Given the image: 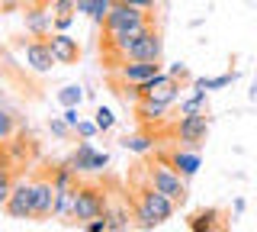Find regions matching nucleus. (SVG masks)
<instances>
[{"label":"nucleus","mask_w":257,"mask_h":232,"mask_svg":"<svg viewBox=\"0 0 257 232\" xmlns=\"http://www.w3.org/2000/svg\"><path fill=\"white\" fill-rule=\"evenodd\" d=\"M161 162H167V165H174L177 171L183 174V178H193V174L199 171V165H203V158H199V151L196 148H190V145H180V148H174L171 155H161Z\"/></svg>","instance_id":"4468645a"},{"label":"nucleus","mask_w":257,"mask_h":232,"mask_svg":"<svg viewBox=\"0 0 257 232\" xmlns=\"http://www.w3.org/2000/svg\"><path fill=\"white\" fill-rule=\"evenodd\" d=\"M132 213H135V226L139 229H158L164 226L167 219L177 213V203L167 194L161 190L145 178V168L139 165V171L132 174Z\"/></svg>","instance_id":"f257e3e1"},{"label":"nucleus","mask_w":257,"mask_h":232,"mask_svg":"<svg viewBox=\"0 0 257 232\" xmlns=\"http://www.w3.org/2000/svg\"><path fill=\"white\" fill-rule=\"evenodd\" d=\"M48 129H52V135H58V139H68V135H74V129H71L68 126V119H52V123H48Z\"/></svg>","instance_id":"c85d7f7f"},{"label":"nucleus","mask_w":257,"mask_h":232,"mask_svg":"<svg viewBox=\"0 0 257 232\" xmlns=\"http://www.w3.org/2000/svg\"><path fill=\"white\" fill-rule=\"evenodd\" d=\"M68 162L77 174H84V171H103V168L109 165V155L106 151H96L90 139H80V145L74 148V155H71Z\"/></svg>","instance_id":"9d476101"},{"label":"nucleus","mask_w":257,"mask_h":232,"mask_svg":"<svg viewBox=\"0 0 257 232\" xmlns=\"http://www.w3.org/2000/svg\"><path fill=\"white\" fill-rule=\"evenodd\" d=\"M13 184H16V181H13V171H0V206H7Z\"/></svg>","instance_id":"bb28decb"},{"label":"nucleus","mask_w":257,"mask_h":232,"mask_svg":"<svg viewBox=\"0 0 257 232\" xmlns=\"http://www.w3.org/2000/svg\"><path fill=\"white\" fill-rule=\"evenodd\" d=\"M122 148L135 151V155H148V151L155 148V135H151V132H132V135L122 139Z\"/></svg>","instance_id":"6ab92c4d"},{"label":"nucleus","mask_w":257,"mask_h":232,"mask_svg":"<svg viewBox=\"0 0 257 232\" xmlns=\"http://www.w3.org/2000/svg\"><path fill=\"white\" fill-rule=\"evenodd\" d=\"M93 123L100 126V132H109L112 126H116V116H112V110H109V107H96V113H93Z\"/></svg>","instance_id":"393cba45"},{"label":"nucleus","mask_w":257,"mask_h":232,"mask_svg":"<svg viewBox=\"0 0 257 232\" xmlns=\"http://www.w3.org/2000/svg\"><path fill=\"white\" fill-rule=\"evenodd\" d=\"M106 210H109V197L100 184H77V203H74V222L77 226L96 219V216H106Z\"/></svg>","instance_id":"20e7f679"},{"label":"nucleus","mask_w":257,"mask_h":232,"mask_svg":"<svg viewBox=\"0 0 257 232\" xmlns=\"http://www.w3.org/2000/svg\"><path fill=\"white\" fill-rule=\"evenodd\" d=\"M74 203H77V187H64V190H58L55 219H61V222H74Z\"/></svg>","instance_id":"f3484780"},{"label":"nucleus","mask_w":257,"mask_h":232,"mask_svg":"<svg viewBox=\"0 0 257 232\" xmlns=\"http://www.w3.org/2000/svg\"><path fill=\"white\" fill-rule=\"evenodd\" d=\"M155 74H161V61H122L112 78L128 81V84H145L148 78H155Z\"/></svg>","instance_id":"ddd939ff"},{"label":"nucleus","mask_w":257,"mask_h":232,"mask_svg":"<svg viewBox=\"0 0 257 232\" xmlns=\"http://www.w3.org/2000/svg\"><path fill=\"white\" fill-rule=\"evenodd\" d=\"M209 135V119L206 113H190V116H180L177 123V142L180 145H190V148H199Z\"/></svg>","instance_id":"6e6552de"},{"label":"nucleus","mask_w":257,"mask_h":232,"mask_svg":"<svg viewBox=\"0 0 257 232\" xmlns=\"http://www.w3.org/2000/svg\"><path fill=\"white\" fill-rule=\"evenodd\" d=\"M32 219L36 222H45V219H55V203H58V187L52 184V174H39L32 181Z\"/></svg>","instance_id":"423d86ee"},{"label":"nucleus","mask_w":257,"mask_h":232,"mask_svg":"<svg viewBox=\"0 0 257 232\" xmlns=\"http://www.w3.org/2000/svg\"><path fill=\"white\" fill-rule=\"evenodd\" d=\"M116 4H128V7H139V10L151 13V10H155V4H158V0H116Z\"/></svg>","instance_id":"7c9ffc66"},{"label":"nucleus","mask_w":257,"mask_h":232,"mask_svg":"<svg viewBox=\"0 0 257 232\" xmlns=\"http://www.w3.org/2000/svg\"><path fill=\"white\" fill-rule=\"evenodd\" d=\"M238 71H228V74H219V78H196L193 81V87H199V91H222V87L235 84Z\"/></svg>","instance_id":"412c9836"},{"label":"nucleus","mask_w":257,"mask_h":232,"mask_svg":"<svg viewBox=\"0 0 257 232\" xmlns=\"http://www.w3.org/2000/svg\"><path fill=\"white\" fill-rule=\"evenodd\" d=\"M64 119H68V126L74 129V126L80 123V113H77V107H64Z\"/></svg>","instance_id":"473e14b6"},{"label":"nucleus","mask_w":257,"mask_h":232,"mask_svg":"<svg viewBox=\"0 0 257 232\" xmlns=\"http://www.w3.org/2000/svg\"><path fill=\"white\" fill-rule=\"evenodd\" d=\"M151 13H145L139 10V7H128V4H112V10H109V17L103 20V39L100 42H112V39H119V36H125V33H135V29H145V26H151Z\"/></svg>","instance_id":"f03ea898"},{"label":"nucleus","mask_w":257,"mask_h":232,"mask_svg":"<svg viewBox=\"0 0 257 232\" xmlns=\"http://www.w3.org/2000/svg\"><path fill=\"white\" fill-rule=\"evenodd\" d=\"M52 17H77V0H52Z\"/></svg>","instance_id":"b1692460"},{"label":"nucleus","mask_w":257,"mask_h":232,"mask_svg":"<svg viewBox=\"0 0 257 232\" xmlns=\"http://www.w3.org/2000/svg\"><path fill=\"white\" fill-rule=\"evenodd\" d=\"M171 78H177V81H190V71H187V65H180V61H177V65L171 68Z\"/></svg>","instance_id":"2f4dec72"},{"label":"nucleus","mask_w":257,"mask_h":232,"mask_svg":"<svg viewBox=\"0 0 257 232\" xmlns=\"http://www.w3.org/2000/svg\"><path fill=\"white\" fill-rule=\"evenodd\" d=\"M23 26L29 36L36 39H48L55 33V17H52V0H26L23 10Z\"/></svg>","instance_id":"39448f33"},{"label":"nucleus","mask_w":257,"mask_h":232,"mask_svg":"<svg viewBox=\"0 0 257 232\" xmlns=\"http://www.w3.org/2000/svg\"><path fill=\"white\" fill-rule=\"evenodd\" d=\"M167 110H171V107H164V103H158V100H139V103H135V116H139V123H161V119L167 116Z\"/></svg>","instance_id":"a211bd4d"},{"label":"nucleus","mask_w":257,"mask_h":232,"mask_svg":"<svg viewBox=\"0 0 257 232\" xmlns=\"http://www.w3.org/2000/svg\"><path fill=\"white\" fill-rule=\"evenodd\" d=\"M80 100H84V87H77V84H64L58 91L61 107H80Z\"/></svg>","instance_id":"4be33fe9"},{"label":"nucleus","mask_w":257,"mask_h":232,"mask_svg":"<svg viewBox=\"0 0 257 232\" xmlns=\"http://www.w3.org/2000/svg\"><path fill=\"white\" fill-rule=\"evenodd\" d=\"M48 49H52L58 65H77L80 61V42L68 33H52L48 36Z\"/></svg>","instance_id":"f8f14e48"},{"label":"nucleus","mask_w":257,"mask_h":232,"mask_svg":"<svg viewBox=\"0 0 257 232\" xmlns=\"http://www.w3.org/2000/svg\"><path fill=\"white\" fill-rule=\"evenodd\" d=\"M142 168H145V178L155 184L161 194H167L177 206L187 203V197H190V194H187V178H183V174L177 171L174 165H167V162H155V165H142Z\"/></svg>","instance_id":"7ed1b4c3"},{"label":"nucleus","mask_w":257,"mask_h":232,"mask_svg":"<svg viewBox=\"0 0 257 232\" xmlns=\"http://www.w3.org/2000/svg\"><path fill=\"white\" fill-rule=\"evenodd\" d=\"M206 91H199L196 87V94H193L190 100H183L180 103V116H190V113H206Z\"/></svg>","instance_id":"5701e85b"},{"label":"nucleus","mask_w":257,"mask_h":232,"mask_svg":"<svg viewBox=\"0 0 257 232\" xmlns=\"http://www.w3.org/2000/svg\"><path fill=\"white\" fill-rule=\"evenodd\" d=\"M135 213H132V197H125L122 203H109L106 210V222H109V232H125L135 226Z\"/></svg>","instance_id":"2eb2a0df"},{"label":"nucleus","mask_w":257,"mask_h":232,"mask_svg":"<svg viewBox=\"0 0 257 232\" xmlns=\"http://www.w3.org/2000/svg\"><path fill=\"white\" fill-rule=\"evenodd\" d=\"M96 132H100V126L90 123V119H80V123L74 126V135H80V139H93Z\"/></svg>","instance_id":"c756f323"},{"label":"nucleus","mask_w":257,"mask_h":232,"mask_svg":"<svg viewBox=\"0 0 257 232\" xmlns=\"http://www.w3.org/2000/svg\"><path fill=\"white\" fill-rule=\"evenodd\" d=\"M219 219H222V213L215 210V206H209V210H196V213H193L187 226L193 232H215V229H222Z\"/></svg>","instance_id":"dca6fc26"},{"label":"nucleus","mask_w":257,"mask_h":232,"mask_svg":"<svg viewBox=\"0 0 257 232\" xmlns=\"http://www.w3.org/2000/svg\"><path fill=\"white\" fill-rule=\"evenodd\" d=\"M0 171H13V162H10V155H7L4 148H0Z\"/></svg>","instance_id":"c9c22d12"},{"label":"nucleus","mask_w":257,"mask_h":232,"mask_svg":"<svg viewBox=\"0 0 257 232\" xmlns=\"http://www.w3.org/2000/svg\"><path fill=\"white\" fill-rule=\"evenodd\" d=\"M32 197H36V190H32V181H16L13 190H10V200H7V216L10 219H32Z\"/></svg>","instance_id":"9b49d317"},{"label":"nucleus","mask_w":257,"mask_h":232,"mask_svg":"<svg viewBox=\"0 0 257 232\" xmlns=\"http://www.w3.org/2000/svg\"><path fill=\"white\" fill-rule=\"evenodd\" d=\"M26 4V0H0V10H7V13H13V10H20V7Z\"/></svg>","instance_id":"72a5a7b5"},{"label":"nucleus","mask_w":257,"mask_h":232,"mask_svg":"<svg viewBox=\"0 0 257 232\" xmlns=\"http://www.w3.org/2000/svg\"><path fill=\"white\" fill-rule=\"evenodd\" d=\"M13 129H16V119H13L10 113H7V110H0V142H4V139H10Z\"/></svg>","instance_id":"cd10ccee"},{"label":"nucleus","mask_w":257,"mask_h":232,"mask_svg":"<svg viewBox=\"0 0 257 232\" xmlns=\"http://www.w3.org/2000/svg\"><path fill=\"white\" fill-rule=\"evenodd\" d=\"M77 13L90 17V13H93V0H77Z\"/></svg>","instance_id":"f704fd0d"},{"label":"nucleus","mask_w":257,"mask_h":232,"mask_svg":"<svg viewBox=\"0 0 257 232\" xmlns=\"http://www.w3.org/2000/svg\"><path fill=\"white\" fill-rule=\"evenodd\" d=\"M23 58H26V68L36 71V74H48V71L58 65L52 49H48V39H36V36L23 45Z\"/></svg>","instance_id":"1a4fd4ad"},{"label":"nucleus","mask_w":257,"mask_h":232,"mask_svg":"<svg viewBox=\"0 0 257 232\" xmlns=\"http://www.w3.org/2000/svg\"><path fill=\"white\" fill-rule=\"evenodd\" d=\"M112 4H116V0H93V13H90V20L96 23V26H103V20L109 17Z\"/></svg>","instance_id":"a878e982"},{"label":"nucleus","mask_w":257,"mask_h":232,"mask_svg":"<svg viewBox=\"0 0 257 232\" xmlns=\"http://www.w3.org/2000/svg\"><path fill=\"white\" fill-rule=\"evenodd\" d=\"M52 184H55L58 190H64V187H77L80 181H77V171L71 168V162L55 165V168H52Z\"/></svg>","instance_id":"aec40b11"},{"label":"nucleus","mask_w":257,"mask_h":232,"mask_svg":"<svg viewBox=\"0 0 257 232\" xmlns=\"http://www.w3.org/2000/svg\"><path fill=\"white\" fill-rule=\"evenodd\" d=\"M139 97L142 100H158V103H164V107H171V103L180 97V84H177V78L161 71V74L148 78L145 84H139Z\"/></svg>","instance_id":"0eeeda50"}]
</instances>
